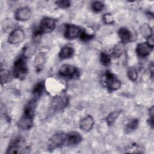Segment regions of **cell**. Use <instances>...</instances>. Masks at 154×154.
Masks as SVG:
<instances>
[{
	"mask_svg": "<svg viewBox=\"0 0 154 154\" xmlns=\"http://www.w3.org/2000/svg\"><path fill=\"white\" fill-rule=\"evenodd\" d=\"M93 34L89 33L85 30L81 31L80 35H79V37L81 38V40L82 41H88V40L91 39L93 38Z\"/></svg>",
	"mask_w": 154,
	"mask_h": 154,
	"instance_id": "cell-28",
	"label": "cell"
},
{
	"mask_svg": "<svg viewBox=\"0 0 154 154\" xmlns=\"http://www.w3.org/2000/svg\"><path fill=\"white\" fill-rule=\"evenodd\" d=\"M25 37V34L24 31L20 28H17L11 32L8 38V42L13 45L18 44L22 42Z\"/></svg>",
	"mask_w": 154,
	"mask_h": 154,
	"instance_id": "cell-8",
	"label": "cell"
},
{
	"mask_svg": "<svg viewBox=\"0 0 154 154\" xmlns=\"http://www.w3.org/2000/svg\"><path fill=\"white\" fill-rule=\"evenodd\" d=\"M73 54L74 49L73 47L70 45H65L61 49L59 53V57L61 59L64 60L72 57Z\"/></svg>",
	"mask_w": 154,
	"mask_h": 154,
	"instance_id": "cell-16",
	"label": "cell"
},
{
	"mask_svg": "<svg viewBox=\"0 0 154 154\" xmlns=\"http://www.w3.org/2000/svg\"><path fill=\"white\" fill-rule=\"evenodd\" d=\"M15 19L19 21H26L29 20L31 16V10L27 7H24L18 9L15 12Z\"/></svg>",
	"mask_w": 154,
	"mask_h": 154,
	"instance_id": "cell-11",
	"label": "cell"
},
{
	"mask_svg": "<svg viewBox=\"0 0 154 154\" xmlns=\"http://www.w3.org/2000/svg\"><path fill=\"white\" fill-rule=\"evenodd\" d=\"M140 32L141 34L146 38L152 35V28L147 23H144L140 27Z\"/></svg>",
	"mask_w": 154,
	"mask_h": 154,
	"instance_id": "cell-23",
	"label": "cell"
},
{
	"mask_svg": "<svg viewBox=\"0 0 154 154\" xmlns=\"http://www.w3.org/2000/svg\"><path fill=\"white\" fill-rule=\"evenodd\" d=\"M127 75L130 80L132 81H135L137 79L138 77V73L135 68L131 67L128 69L127 72Z\"/></svg>",
	"mask_w": 154,
	"mask_h": 154,
	"instance_id": "cell-27",
	"label": "cell"
},
{
	"mask_svg": "<svg viewBox=\"0 0 154 154\" xmlns=\"http://www.w3.org/2000/svg\"><path fill=\"white\" fill-rule=\"evenodd\" d=\"M103 22L106 23V24H112L114 23V17L112 16V14H109V13H107V14H105L103 16Z\"/></svg>",
	"mask_w": 154,
	"mask_h": 154,
	"instance_id": "cell-30",
	"label": "cell"
},
{
	"mask_svg": "<svg viewBox=\"0 0 154 154\" xmlns=\"http://www.w3.org/2000/svg\"><path fill=\"white\" fill-rule=\"evenodd\" d=\"M81 32V30L78 26L72 24H67L65 26L64 35L67 39L72 40L79 36Z\"/></svg>",
	"mask_w": 154,
	"mask_h": 154,
	"instance_id": "cell-10",
	"label": "cell"
},
{
	"mask_svg": "<svg viewBox=\"0 0 154 154\" xmlns=\"http://www.w3.org/2000/svg\"><path fill=\"white\" fill-rule=\"evenodd\" d=\"M45 61V56L43 53L40 52L36 55L34 60V65H35V70L37 72H40L41 70Z\"/></svg>",
	"mask_w": 154,
	"mask_h": 154,
	"instance_id": "cell-17",
	"label": "cell"
},
{
	"mask_svg": "<svg viewBox=\"0 0 154 154\" xmlns=\"http://www.w3.org/2000/svg\"><path fill=\"white\" fill-rule=\"evenodd\" d=\"M100 63L104 66H108L111 63V57L110 56L104 52H102L100 55Z\"/></svg>",
	"mask_w": 154,
	"mask_h": 154,
	"instance_id": "cell-25",
	"label": "cell"
},
{
	"mask_svg": "<svg viewBox=\"0 0 154 154\" xmlns=\"http://www.w3.org/2000/svg\"><path fill=\"white\" fill-rule=\"evenodd\" d=\"M104 82L107 88L111 90H117L121 87L120 81L116 76L109 71H106L104 75Z\"/></svg>",
	"mask_w": 154,
	"mask_h": 154,
	"instance_id": "cell-5",
	"label": "cell"
},
{
	"mask_svg": "<svg viewBox=\"0 0 154 154\" xmlns=\"http://www.w3.org/2000/svg\"><path fill=\"white\" fill-rule=\"evenodd\" d=\"M26 58L22 54L14 63L12 75L16 78L23 80L28 74Z\"/></svg>",
	"mask_w": 154,
	"mask_h": 154,
	"instance_id": "cell-1",
	"label": "cell"
},
{
	"mask_svg": "<svg viewBox=\"0 0 154 154\" xmlns=\"http://www.w3.org/2000/svg\"><path fill=\"white\" fill-rule=\"evenodd\" d=\"M55 21L53 19L45 17L41 21L38 29L42 34L49 33L55 29Z\"/></svg>",
	"mask_w": 154,
	"mask_h": 154,
	"instance_id": "cell-7",
	"label": "cell"
},
{
	"mask_svg": "<svg viewBox=\"0 0 154 154\" xmlns=\"http://www.w3.org/2000/svg\"><path fill=\"white\" fill-rule=\"evenodd\" d=\"M56 4L61 8H67L70 6L71 2L68 0H60L56 1Z\"/></svg>",
	"mask_w": 154,
	"mask_h": 154,
	"instance_id": "cell-29",
	"label": "cell"
},
{
	"mask_svg": "<svg viewBox=\"0 0 154 154\" xmlns=\"http://www.w3.org/2000/svg\"><path fill=\"white\" fill-rule=\"evenodd\" d=\"M1 84H5L10 82L11 79V74L10 72L7 69L1 70Z\"/></svg>",
	"mask_w": 154,
	"mask_h": 154,
	"instance_id": "cell-21",
	"label": "cell"
},
{
	"mask_svg": "<svg viewBox=\"0 0 154 154\" xmlns=\"http://www.w3.org/2000/svg\"><path fill=\"white\" fill-rule=\"evenodd\" d=\"M67 144L70 146L78 144L82 141V137L81 134L75 131L70 132L67 134Z\"/></svg>",
	"mask_w": 154,
	"mask_h": 154,
	"instance_id": "cell-13",
	"label": "cell"
},
{
	"mask_svg": "<svg viewBox=\"0 0 154 154\" xmlns=\"http://www.w3.org/2000/svg\"><path fill=\"white\" fill-rule=\"evenodd\" d=\"M69 98L67 96L61 95L55 97L51 103L52 109L54 111H60L63 109L68 104Z\"/></svg>",
	"mask_w": 154,
	"mask_h": 154,
	"instance_id": "cell-6",
	"label": "cell"
},
{
	"mask_svg": "<svg viewBox=\"0 0 154 154\" xmlns=\"http://www.w3.org/2000/svg\"><path fill=\"white\" fill-rule=\"evenodd\" d=\"M78 69L70 64H63L59 70V75L65 78H73L77 75Z\"/></svg>",
	"mask_w": 154,
	"mask_h": 154,
	"instance_id": "cell-9",
	"label": "cell"
},
{
	"mask_svg": "<svg viewBox=\"0 0 154 154\" xmlns=\"http://www.w3.org/2000/svg\"><path fill=\"white\" fill-rule=\"evenodd\" d=\"M118 34L121 39V42H122L123 43L129 42L132 38V35L130 30L125 27L119 29Z\"/></svg>",
	"mask_w": 154,
	"mask_h": 154,
	"instance_id": "cell-15",
	"label": "cell"
},
{
	"mask_svg": "<svg viewBox=\"0 0 154 154\" xmlns=\"http://www.w3.org/2000/svg\"><path fill=\"white\" fill-rule=\"evenodd\" d=\"M91 7L94 12H100L103 10L104 4L100 1H94L92 2Z\"/></svg>",
	"mask_w": 154,
	"mask_h": 154,
	"instance_id": "cell-26",
	"label": "cell"
},
{
	"mask_svg": "<svg viewBox=\"0 0 154 154\" xmlns=\"http://www.w3.org/2000/svg\"><path fill=\"white\" fill-rule=\"evenodd\" d=\"M128 153H143V148L137 144H133L128 148Z\"/></svg>",
	"mask_w": 154,
	"mask_h": 154,
	"instance_id": "cell-24",
	"label": "cell"
},
{
	"mask_svg": "<svg viewBox=\"0 0 154 154\" xmlns=\"http://www.w3.org/2000/svg\"><path fill=\"white\" fill-rule=\"evenodd\" d=\"M94 119L92 116L88 115L84 117L80 122L79 126L80 128L85 132H88L93 127L94 125Z\"/></svg>",
	"mask_w": 154,
	"mask_h": 154,
	"instance_id": "cell-12",
	"label": "cell"
},
{
	"mask_svg": "<svg viewBox=\"0 0 154 154\" xmlns=\"http://www.w3.org/2000/svg\"><path fill=\"white\" fill-rule=\"evenodd\" d=\"M34 114L23 111L22 116L17 122L18 129L22 131H26L30 129L33 126V119Z\"/></svg>",
	"mask_w": 154,
	"mask_h": 154,
	"instance_id": "cell-4",
	"label": "cell"
},
{
	"mask_svg": "<svg viewBox=\"0 0 154 154\" xmlns=\"http://www.w3.org/2000/svg\"><path fill=\"white\" fill-rule=\"evenodd\" d=\"M44 90H45V82L43 81L38 82L33 87V89H32V94L35 96V99L40 97L43 93Z\"/></svg>",
	"mask_w": 154,
	"mask_h": 154,
	"instance_id": "cell-18",
	"label": "cell"
},
{
	"mask_svg": "<svg viewBox=\"0 0 154 154\" xmlns=\"http://www.w3.org/2000/svg\"><path fill=\"white\" fill-rule=\"evenodd\" d=\"M125 45L122 42L117 43L113 48V55L116 58L120 57L125 52Z\"/></svg>",
	"mask_w": 154,
	"mask_h": 154,
	"instance_id": "cell-19",
	"label": "cell"
},
{
	"mask_svg": "<svg viewBox=\"0 0 154 154\" xmlns=\"http://www.w3.org/2000/svg\"><path fill=\"white\" fill-rule=\"evenodd\" d=\"M139 121L137 119H133L129 120L126 125L125 131L127 133L131 132L132 131L135 130L138 126Z\"/></svg>",
	"mask_w": 154,
	"mask_h": 154,
	"instance_id": "cell-20",
	"label": "cell"
},
{
	"mask_svg": "<svg viewBox=\"0 0 154 154\" xmlns=\"http://www.w3.org/2000/svg\"><path fill=\"white\" fill-rule=\"evenodd\" d=\"M152 49L153 48L150 47L146 42L141 43L138 45L136 51L139 56L144 57L147 56L150 54Z\"/></svg>",
	"mask_w": 154,
	"mask_h": 154,
	"instance_id": "cell-14",
	"label": "cell"
},
{
	"mask_svg": "<svg viewBox=\"0 0 154 154\" xmlns=\"http://www.w3.org/2000/svg\"><path fill=\"white\" fill-rule=\"evenodd\" d=\"M28 147L25 145V141L20 137H17L13 139L7 149L6 153H22L27 152Z\"/></svg>",
	"mask_w": 154,
	"mask_h": 154,
	"instance_id": "cell-2",
	"label": "cell"
},
{
	"mask_svg": "<svg viewBox=\"0 0 154 154\" xmlns=\"http://www.w3.org/2000/svg\"><path fill=\"white\" fill-rule=\"evenodd\" d=\"M120 114V111H113L111 112H110L106 118V121L107 124L109 126L112 125L113 123L115 122V120L118 118Z\"/></svg>",
	"mask_w": 154,
	"mask_h": 154,
	"instance_id": "cell-22",
	"label": "cell"
},
{
	"mask_svg": "<svg viewBox=\"0 0 154 154\" xmlns=\"http://www.w3.org/2000/svg\"><path fill=\"white\" fill-rule=\"evenodd\" d=\"M67 143V134L63 132L57 133L53 135L49 141V149L54 150L60 149Z\"/></svg>",
	"mask_w": 154,
	"mask_h": 154,
	"instance_id": "cell-3",
	"label": "cell"
},
{
	"mask_svg": "<svg viewBox=\"0 0 154 154\" xmlns=\"http://www.w3.org/2000/svg\"><path fill=\"white\" fill-rule=\"evenodd\" d=\"M147 43L152 48H153V45H154V38H153V34L151 35L150 36H149V37L147 38Z\"/></svg>",
	"mask_w": 154,
	"mask_h": 154,
	"instance_id": "cell-31",
	"label": "cell"
}]
</instances>
